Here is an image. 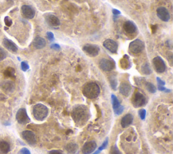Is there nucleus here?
I'll return each mask as SVG.
<instances>
[{"mask_svg": "<svg viewBox=\"0 0 173 154\" xmlns=\"http://www.w3.org/2000/svg\"><path fill=\"white\" fill-rule=\"evenodd\" d=\"M71 114L75 124L79 127L85 124L90 117V113L88 108L84 105L74 106Z\"/></svg>", "mask_w": 173, "mask_h": 154, "instance_id": "1", "label": "nucleus"}, {"mask_svg": "<svg viewBox=\"0 0 173 154\" xmlns=\"http://www.w3.org/2000/svg\"><path fill=\"white\" fill-rule=\"evenodd\" d=\"M83 93L89 99H96L100 93L99 86L96 83H89L86 84L83 87Z\"/></svg>", "mask_w": 173, "mask_h": 154, "instance_id": "2", "label": "nucleus"}, {"mask_svg": "<svg viewBox=\"0 0 173 154\" xmlns=\"http://www.w3.org/2000/svg\"><path fill=\"white\" fill-rule=\"evenodd\" d=\"M48 108L41 103H38L34 105L33 108V114L35 118L39 121H43L48 115Z\"/></svg>", "mask_w": 173, "mask_h": 154, "instance_id": "3", "label": "nucleus"}, {"mask_svg": "<svg viewBox=\"0 0 173 154\" xmlns=\"http://www.w3.org/2000/svg\"><path fill=\"white\" fill-rule=\"evenodd\" d=\"M145 48V44L140 39H135L130 43L129 51L133 54H138Z\"/></svg>", "mask_w": 173, "mask_h": 154, "instance_id": "4", "label": "nucleus"}, {"mask_svg": "<svg viewBox=\"0 0 173 154\" xmlns=\"http://www.w3.org/2000/svg\"><path fill=\"white\" fill-rule=\"evenodd\" d=\"M133 105L135 108H139L143 106L146 103V98L144 95L139 91H137L132 99Z\"/></svg>", "mask_w": 173, "mask_h": 154, "instance_id": "5", "label": "nucleus"}, {"mask_svg": "<svg viewBox=\"0 0 173 154\" xmlns=\"http://www.w3.org/2000/svg\"><path fill=\"white\" fill-rule=\"evenodd\" d=\"M83 51L85 52V54L91 57H96L99 54V52L100 51L99 47L97 46V45L94 44H86L83 47Z\"/></svg>", "mask_w": 173, "mask_h": 154, "instance_id": "6", "label": "nucleus"}, {"mask_svg": "<svg viewBox=\"0 0 173 154\" xmlns=\"http://www.w3.org/2000/svg\"><path fill=\"white\" fill-rule=\"evenodd\" d=\"M99 67L102 71L105 72H110L115 68V62L110 59L103 58L99 61Z\"/></svg>", "mask_w": 173, "mask_h": 154, "instance_id": "7", "label": "nucleus"}, {"mask_svg": "<svg viewBox=\"0 0 173 154\" xmlns=\"http://www.w3.org/2000/svg\"><path fill=\"white\" fill-rule=\"evenodd\" d=\"M16 118L18 123L21 124H27L30 122V118L28 116L26 109L20 108L19 109L16 115Z\"/></svg>", "mask_w": 173, "mask_h": 154, "instance_id": "8", "label": "nucleus"}, {"mask_svg": "<svg viewBox=\"0 0 173 154\" xmlns=\"http://www.w3.org/2000/svg\"><path fill=\"white\" fill-rule=\"evenodd\" d=\"M153 65L155 71L158 73H162L166 71V64L162 58L160 56H157L153 58Z\"/></svg>", "mask_w": 173, "mask_h": 154, "instance_id": "9", "label": "nucleus"}, {"mask_svg": "<svg viewBox=\"0 0 173 154\" xmlns=\"http://www.w3.org/2000/svg\"><path fill=\"white\" fill-rule=\"evenodd\" d=\"M21 12L23 17L27 19H32L35 17V10L32 6L24 5L21 8Z\"/></svg>", "mask_w": 173, "mask_h": 154, "instance_id": "10", "label": "nucleus"}, {"mask_svg": "<svg viewBox=\"0 0 173 154\" xmlns=\"http://www.w3.org/2000/svg\"><path fill=\"white\" fill-rule=\"evenodd\" d=\"M156 13H157L158 17L164 22H168L171 19V14L166 8L162 6L158 8Z\"/></svg>", "mask_w": 173, "mask_h": 154, "instance_id": "11", "label": "nucleus"}, {"mask_svg": "<svg viewBox=\"0 0 173 154\" xmlns=\"http://www.w3.org/2000/svg\"><path fill=\"white\" fill-rule=\"evenodd\" d=\"M123 29L124 33L128 35H134L137 30L136 24L133 21L127 20L123 24Z\"/></svg>", "mask_w": 173, "mask_h": 154, "instance_id": "12", "label": "nucleus"}, {"mask_svg": "<svg viewBox=\"0 0 173 154\" xmlns=\"http://www.w3.org/2000/svg\"><path fill=\"white\" fill-rule=\"evenodd\" d=\"M103 46L105 49L111 53H112V54H116L117 51H118V43L114 40H112V39H106V40L104 41V43H103Z\"/></svg>", "mask_w": 173, "mask_h": 154, "instance_id": "13", "label": "nucleus"}, {"mask_svg": "<svg viewBox=\"0 0 173 154\" xmlns=\"http://www.w3.org/2000/svg\"><path fill=\"white\" fill-rule=\"evenodd\" d=\"M45 20H46V23L51 27H58L60 25V20L58 19L57 16L52 14H49L45 16Z\"/></svg>", "mask_w": 173, "mask_h": 154, "instance_id": "14", "label": "nucleus"}, {"mask_svg": "<svg viewBox=\"0 0 173 154\" xmlns=\"http://www.w3.org/2000/svg\"><path fill=\"white\" fill-rule=\"evenodd\" d=\"M22 137L29 145H35L37 143V139L34 133L30 130H24L22 133Z\"/></svg>", "mask_w": 173, "mask_h": 154, "instance_id": "15", "label": "nucleus"}, {"mask_svg": "<svg viewBox=\"0 0 173 154\" xmlns=\"http://www.w3.org/2000/svg\"><path fill=\"white\" fill-rule=\"evenodd\" d=\"M97 147V144L96 141H91L86 142L85 145H83L82 148V152L83 154H90L93 153L96 150Z\"/></svg>", "mask_w": 173, "mask_h": 154, "instance_id": "16", "label": "nucleus"}, {"mask_svg": "<svg viewBox=\"0 0 173 154\" xmlns=\"http://www.w3.org/2000/svg\"><path fill=\"white\" fill-rule=\"evenodd\" d=\"M0 87L5 93H11L14 90V83L11 80H4L0 84Z\"/></svg>", "mask_w": 173, "mask_h": 154, "instance_id": "17", "label": "nucleus"}, {"mask_svg": "<svg viewBox=\"0 0 173 154\" xmlns=\"http://www.w3.org/2000/svg\"><path fill=\"white\" fill-rule=\"evenodd\" d=\"M119 91L122 96L128 97L129 96L131 91V86L129 83L122 82L119 86Z\"/></svg>", "mask_w": 173, "mask_h": 154, "instance_id": "18", "label": "nucleus"}, {"mask_svg": "<svg viewBox=\"0 0 173 154\" xmlns=\"http://www.w3.org/2000/svg\"><path fill=\"white\" fill-rule=\"evenodd\" d=\"M3 45L5 48H6L10 52L16 53L18 51V47L12 41L8 39H4L3 41Z\"/></svg>", "mask_w": 173, "mask_h": 154, "instance_id": "19", "label": "nucleus"}, {"mask_svg": "<svg viewBox=\"0 0 173 154\" xmlns=\"http://www.w3.org/2000/svg\"><path fill=\"white\" fill-rule=\"evenodd\" d=\"M33 45L34 46L35 48L41 49H43V47H46V41L45 40V39L41 37H35L34 41L33 42Z\"/></svg>", "mask_w": 173, "mask_h": 154, "instance_id": "20", "label": "nucleus"}, {"mask_svg": "<svg viewBox=\"0 0 173 154\" xmlns=\"http://www.w3.org/2000/svg\"><path fill=\"white\" fill-rule=\"evenodd\" d=\"M133 121V116L132 114H127L125 115L121 120V126L122 127L126 128L130 126Z\"/></svg>", "mask_w": 173, "mask_h": 154, "instance_id": "21", "label": "nucleus"}, {"mask_svg": "<svg viewBox=\"0 0 173 154\" xmlns=\"http://www.w3.org/2000/svg\"><path fill=\"white\" fill-rule=\"evenodd\" d=\"M66 150L68 154H77L79 152V146L76 143H68L66 145Z\"/></svg>", "mask_w": 173, "mask_h": 154, "instance_id": "22", "label": "nucleus"}, {"mask_svg": "<svg viewBox=\"0 0 173 154\" xmlns=\"http://www.w3.org/2000/svg\"><path fill=\"white\" fill-rule=\"evenodd\" d=\"M10 145L7 141H0V152L4 154H6L10 152Z\"/></svg>", "mask_w": 173, "mask_h": 154, "instance_id": "23", "label": "nucleus"}, {"mask_svg": "<svg viewBox=\"0 0 173 154\" xmlns=\"http://www.w3.org/2000/svg\"><path fill=\"white\" fill-rule=\"evenodd\" d=\"M112 108L114 110H116L117 108H118L120 106H121V103H120L119 100L118 99V98L116 97V96H114V94L112 95Z\"/></svg>", "mask_w": 173, "mask_h": 154, "instance_id": "24", "label": "nucleus"}, {"mask_svg": "<svg viewBox=\"0 0 173 154\" xmlns=\"http://www.w3.org/2000/svg\"><path fill=\"white\" fill-rule=\"evenodd\" d=\"M4 75L6 77L12 78L15 75V70L12 68V67H8L4 71Z\"/></svg>", "mask_w": 173, "mask_h": 154, "instance_id": "25", "label": "nucleus"}, {"mask_svg": "<svg viewBox=\"0 0 173 154\" xmlns=\"http://www.w3.org/2000/svg\"><path fill=\"white\" fill-rule=\"evenodd\" d=\"M141 71L143 74H147V75L151 74L152 73V69H151V68H150L149 64H147V63L143 64V65L142 66V67H141Z\"/></svg>", "mask_w": 173, "mask_h": 154, "instance_id": "26", "label": "nucleus"}, {"mask_svg": "<svg viewBox=\"0 0 173 154\" xmlns=\"http://www.w3.org/2000/svg\"><path fill=\"white\" fill-rule=\"evenodd\" d=\"M121 66L122 68L124 69L129 68L130 67V62H129V58H126V56L125 57L124 56V58L121 60Z\"/></svg>", "mask_w": 173, "mask_h": 154, "instance_id": "27", "label": "nucleus"}, {"mask_svg": "<svg viewBox=\"0 0 173 154\" xmlns=\"http://www.w3.org/2000/svg\"><path fill=\"white\" fill-rule=\"evenodd\" d=\"M110 80V83L111 85V87L112 88L113 90L116 91L117 89V85H118V82H117V79L114 76H111L109 78Z\"/></svg>", "mask_w": 173, "mask_h": 154, "instance_id": "28", "label": "nucleus"}, {"mask_svg": "<svg viewBox=\"0 0 173 154\" xmlns=\"http://www.w3.org/2000/svg\"><path fill=\"white\" fill-rule=\"evenodd\" d=\"M146 87L147 89V90L148 91L149 93H155L156 92V90H157L154 85L149 82H147L146 83Z\"/></svg>", "mask_w": 173, "mask_h": 154, "instance_id": "29", "label": "nucleus"}, {"mask_svg": "<svg viewBox=\"0 0 173 154\" xmlns=\"http://www.w3.org/2000/svg\"><path fill=\"white\" fill-rule=\"evenodd\" d=\"M110 154H122V153L120 152L118 148L117 147V146L115 145L112 147L110 150Z\"/></svg>", "mask_w": 173, "mask_h": 154, "instance_id": "30", "label": "nucleus"}, {"mask_svg": "<svg viewBox=\"0 0 173 154\" xmlns=\"http://www.w3.org/2000/svg\"><path fill=\"white\" fill-rule=\"evenodd\" d=\"M6 56H7L6 52H5V50L4 49L0 47V61L4 60V59L6 58Z\"/></svg>", "mask_w": 173, "mask_h": 154, "instance_id": "31", "label": "nucleus"}, {"mask_svg": "<svg viewBox=\"0 0 173 154\" xmlns=\"http://www.w3.org/2000/svg\"><path fill=\"white\" fill-rule=\"evenodd\" d=\"M21 69L22 71L26 72L29 69V66L27 61H22L21 62Z\"/></svg>", "mask_w": 173, "mask_h": 154, "instance_id": "32", "label": "nucleus"}, {"mask_svg": "<svg viewBox=\"0 0 173 154\" xmlns=\"http://www.w3.org/2000/svg\"><path fill=\"white\" fill-rule=\"evenodd\" d=\"M4 22H5V26L8 27H10L11 25L12 24V19H11L10 17H8V16H5L4 18Z\"/></svg>", "mask_w": 173, "mask_h": 154, "instance_id": "33", "label": "nucleus"}, {"mask_svg": "<svg viewBox=\"0 0 173 154\" xmlns=\"http://www.w3.org/2000/svg\"><path fill=\"white\" fill-rule=\"evenodd\" d=\"M124 106H122V105H121L118 108H117L116 110H114V113H115L116 115H121V114L123 112V111H124Z\"/></svg>", "mask_w": 173, "mask_h": 154, "instance_id": "34", "label": "nucleus"}, {"mask_svg": "<svg viewBox=\"0 0 173 154\" xmlns=\"http://www.w3.org/2000/svg\"><path fill=\"white\" fill-rule=\"evenodd\" d=\"M139 117L141 118V119L144 120L146 116V110H144V109H141V110L139 111Z\"/></svg>", "mask_w": 173, "mask_h": 154, "instance_id": "35", "label": "nucleus"}, {"mask_svg": "<svg viewBox=\"0 0 173 154\" xmlns=\"http://www.w3.org/2000/svg\"><path fill=\"white\" fill-rule=\"evenodd\" d=\"M108 138H106V139L105 140V141L103 143V144L99 147L98 150H99L100 152H101L102 150L105 149V148H106L107 146H108Z\"/></svg>", "mask_w": 173, "mask_h": 154, "instance_id": "36", "label": "nucleus"}, {"mask_svg": "<svg viewBox=\"0 0 173 154\" xmlns=\"http://www.w3.org/2000/svg\"><path fill=\"white\" fill-rule=\"evenodd\" d=\"M47 37L50 41H54V35L52 32H47Z\"/></svg>", "mask_w": 173, "mask_h": 154, "instance_id": "37", "label": "nucleus"}, {"mask_svg": "<svg viewBox=\"0 0 173 154\" xmlns=\"http://www.w3.org/2000/svg\"><path fill=\"white\" fill-rule=\"evenodd\" d=\"M18 154H30V152L27 148H22L20 150Z\"/></svg>", "mask_w": 173, "mask_h": 154, "instance_id": "38", "label": "nucleus"}, {"mask_svg": "<svg viewBox=\"0 0 173 154\" xmlns=\"http://www.w3.org/2000/svg\"><path fill=\"white\" fill-rule=\"evenodd\" d=\"M50 47H51V48L52 49L57 50V51H58V50L60 49V46L58 44H57V43H53Z\"/></svg>", "mask_w": 173, "mask_h": 154, "instance_id": "39", "label": "nucleus"}, {"mask_svg": "<svg viewBox=\"0 0 173 154\" xmlns=\"http://www.w3.org/2000/svg\"><path fill=\"white\" fill-rule=\"evenodd\" d=\"M156 80H157V82H158V85H160V86H164L165 85V82H164V80H162V79H160L159 77L156 78Z\"/></svg>", "mask_w": 173, "mask_h": 154, "instance_id": "40", "label": "nucleus"}, {"mask_svg": "<svg viewBox=\"0 0 173 154\" xmlns=\"http://www.w3.org/2000/svg\"><path fill=\"white\" fill-rule=\"evenodd\" d=\"M48 154H64L62 151L60 150H52L49 152Z\"/></svg>", "mask_w": 173, "mask_h": 154, "instance_id": "41", "label": "nucleus"}, {"mask_svg": "<svg viewBox=\"0 0 173 154\" xmlns=\"http://www.w3.org/2000/svg\"><path fill=\"white\" fill-rule=\"evenodd\" d=\"M112 13L114 16H118L121 14V12L119 10H116V9H113L112 10Z\"/></svg>", "mask_w": 173, "mask_h": 154, "instance_id": "42", "label": "nucleus"}, {"mask_svg": "<svg viewBox=\"0 0 173 154\" xmlns=\"http://www.w3.org/2000/svg\"><path fill=\"white\" fill-rule=\"evenodd\" d=\"M99 152H100V151H99V150H97V151H96V152L93 153H92V154H98V153H99Z\"/></svg>", "mask_w": 173, "mask_h": 154, "instance_id": "43", "label": "nucleus"}]
</instances>
